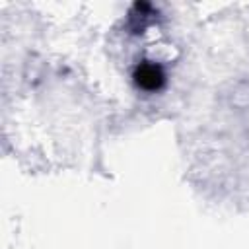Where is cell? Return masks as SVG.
I'll list each match as a JSON object with an SVG mask.
<instances>
[{
	"instance_id": "1",
	"label": "cell",
	"mask_w": 249,
	"mask_h": 249,
	"mask_svg": "<svg viewBox=\"0 0 249 249\" xmlns=\"http://www.w3.org/2000/svg\"><path fill=\"white\" fill-rule=\"evenodd\" d=\"M134 78H136V84H138L140 88L152 91V89H158V88L161 86V82H163V72H161L160 66H156V64H142V66H138Z\"/></svg>"
}]
</instances>
